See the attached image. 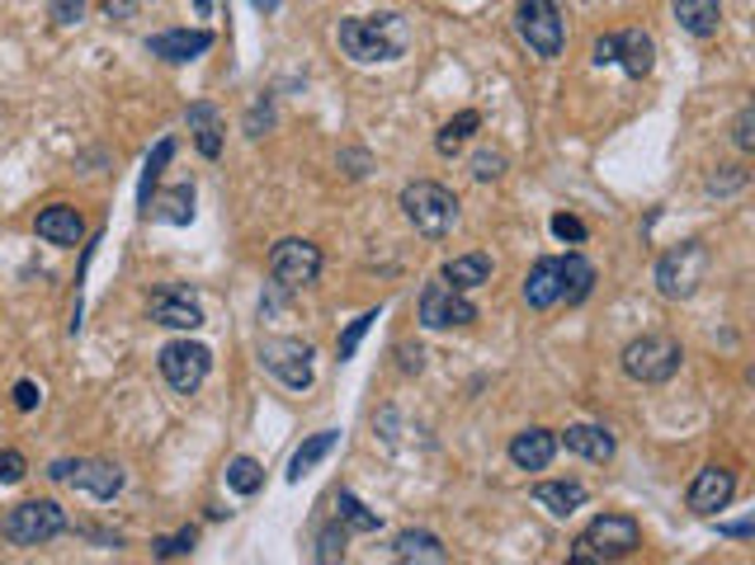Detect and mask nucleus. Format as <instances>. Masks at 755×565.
I'll return each instance as SVG.
<instances>
[{"instance_id":"f257e3e1","label":"nucleus","mask_w":755,"mask_h":565,"mask_svg":"<svg viewBox=\"0 0 755 565\" xmlns=\"http://www.w3.org/2000/svg\"><path fill=\"white\" fill-rule=\"evenodd\" d=\"M335 43L350 62L360 67H378V62H402L411 48V24L396 10L383 14H350L335 24Z\"/></svg>"},{"instance_id":"f03ea898","label":"nucleus","mask_w":755,"mask_h":565,"mask_svg":"<svg viewBox=\"0 0 755 565\" xmlns=\"http://www.w3.org/2000/svg\"><path fill=\"white\" fill-rule=\"evenodd\" d=\"M402 212L425 240H444L459 227V198H453V189L434 185V179H415V185L402 189Z\"/></svg>"},{"instance_id":"7ed1b4c3","label":"nucleus","mask_w":755,"mask_h":565,"mask_svg":"<svg viewBox=\"0 0 755 565\" xmlns=\"http://www.w3.org/2000/svg\"><path fill=\"white\" fill-rule=\"evenodd\" d=\"M643 547V528L633 514H600L571 542V561H624Z\"/></svg>"},{"instance_id":"20e7f679","label":"nucleus","mask_w":755,"mask_h":565,"mask_svg":"<svg viewBox=\"0 0 755 565\" xmlns=\"http://www.w3.org/2000/svg\"><path fill=\"white\" fill-rule=\"evenodd\" d=\"M67 528H71L67 509L57 499H24L0 518V537H6L10 547H48V542L62 537Z\"/></svg>"},{"instance_id":"39448f33","label":"nucleus","mask_w":755,"mask_h":565,"mask_svg":"<svg viewBox=\"0 0 755 565\" xmlns=\"http://www.w3.org/2000/svg\"><path fill=\"white\" fill-rule=\"evenodd\" d=\"M708 278V246L704 240H680L657 259V293L666 301H689Z\"/></svg>"},{"instance_id":"423d86ee","label":"nucleus","mask_w":755,"mask_h":565,"mask_svg":"<svg viewBox=\"0 0 755 565\" xmlns=\"http://www.w3.org/2000/svg\"><path fill=\"white\" fill-rule=\"evenodd\" d=\"M624 373L633 381H643V387H661V381H670L675 373H680V363H685V349H680V339H670V335H643V339H633V345L624 349Z\"/></svg>"},{"instance_id":"0eeeda50","label":"nucleus","mask_w":755,"mask_h":565,"mask_svg":"<svg viewBox=\"0 0 755 565\" xmlns=\"http://www.w3.org/2000/svg\"><path fill=\"white\" fill-rule=\"evenodd\" d=\"M514 29H520L524 48H529L533 57H543V62L562 57L567 29H562L558 0H520V6H514Z\"/></svg>"},{"instance_id":"6e6552de","label":"nucleus","mask_w":755,"mask_h":565,"mask_svg":"<svg viewBox=\"0 0 755 565\" xmlns=\"http://www.w3.org/2000/svg\"><path fill=\"white\" fill-rule=\"evenodd\" d=\"M269 278H274V288H284V293L312 288V282L322 278V250L303 236H284L280 246L269 250Z\"/></svg>"},{"instance_id":"1a4fd4ad","label":"nucleus","mask_w":755,"mask_h":565,"mask_svg":"<svg viewBox=\"0 0 755 565\" xmlns=\"http://www.w3.org/2000/svg\"><path fill=\"white\" fill-rule=\"evenodd\" d=\"M156 368H161L170 391L194 396L213 373V354H208V345H198V339H170V345L156 354Z\"/></svg>"},{"instance_id":"9d476101","label":"nucleus","mask_w":755,"mask_h":565,"mask_svg":"<svg viewBox=\"0 0 755 565\" xmlns=\"http://www.w3.org/2000/svg\"><path fill=\"white\" fill-rule=\"evenodd\" d=\"M48 476L62 480V486L86 490L95 499H114L124 490V467H118V462H99V457H57Z\"/></svg>"},{"instance_id":"9b49d317","label":"nucleus","mask_w":755,"mask_h":565,"mask_svg":"<svg viewBox=\"0 0 755 565\" xmlns=\"http://www.w3.org/2000/svg\"><path fill=\"white\" fill-rule=\"evenodd\" d=\"M415 316H421L425 330H453V326H472L477 307L468 301V293L449 288L444 278H434L421 288V301H415Z\"/></svg>"},{"instance_id":"f8f14e48","label":"nucleus","mask_w":755,"mask_h":565,"mask_svg":"<svg viewBox=\"0 0 755 565\" xmlns=\"http://www.w3.org/2000/svg\"><path fill=\"white\" fill-rule=\"evenodd\" d=\"M261 368L288 391H307L312 387V345L303 339H265L261 345Z\"/></svg>"},{"instance_id":"ddd939ff","label":"nucleus","mask_w":755,"mask_h":565,"mask_svg":"<svg viewBox=\"0 0 755 565\" xmlns=\"http://www.w3.org/2000/svg\"><path fill=\"white\" fill-rule=\"evenodd\" d=\"M147 316L156 320V326H166V330H198L204 326V307H198V297L189 288H175V282H166V288H156L147 297Z\"/></svg>"},{"instance_id":"4468645a","label":"nucleus","mask_w":755,"mask_h":565,"mask_svg":"<svg viewBox=\"0 0 755 565\" xmlns=\"http://www.w3.org/2000/svg\"><path fill=\"white\" fill-rule=\"evenodd\" d=\"M732 495H737V472L732 467H704L699 476L689 480V509L699 514V518H713V514H723Z\"/></svg>"},{"instance_id":"2eb2a0df","label":"nucleus","mask_w":755,"mask_h":565,"mask_svg":"<svg viewBox=\"0 0 755 565\" xmlns=\"http://www.w3.org/2000/svg\"><path fill=\"white\" fill-rule=\"evenodd\" d=\"M213 48V33L208 29H166V33H151L147 38V52L161 57V62L180 67V62H194V57H204Z\"/></svg>"},{"instance_id":"dca6fc26","label":"nucleus","mask_w":755,"mask_h":565,"mask_svg":"<svg viewBox=\"0 0 755 565\" xmlns=\"http://www.w3.org/2000/svg\"><path fill=\"white\" fill-rule=\"evenodd\" d=\"M33 231L43 236L48 246H62V250H71V246H81V240H86V217L76 212L71 204H48L43 212H38Z\"/></svg>"},{"instance_id":"f3484780","label":"nucleus","mask_w":755,"mask_h":565,"mask_svg":"<svg viewBox=\"0 0 755 565\" xmlns=\"http://www.w3.org/2000/svg\"><path fill=\"white\" fill-rule=\"evenodd\" d=\"M614 67H624L633 80L651 76V67H657V38L647 29H624L614 38Z\"/></svg>"},{"instance_id":"a211bd4d","label":"nucleus","mask_w":755,"mask_h":565,"mask_svg":"<svg viewBox=\"0 0 755 565\" xmlns=\"http://www.w3.org/2000/svg\"><path fill=\"white\" fill-rule=\"evenodd\" d=\"M558 297H562V259H533V269L524 274V301L533 311H548V307H558Z\"/></svg>"},{"instance_id":"6ab92c4d","label":"nucleus","mask_w":755,"mask_h":565,"mask_svg":"<svg viewBox=\"0 0 755 565\" xmlns=\"http://www.w3.org/2000/svg\"><path fill=\"white\" fill-rule=\"evenodd\" d=\"M558 457V434L552 429H520L510 438V462L520 472H543Z\"/></svg>"},{"instance_id":"aec40b11","label":"nucleus","mask_w":755,"mask_h":565,"mask_svg":"<svg viewBox=\"0 0 755 565\" xmlns=\"http://www.w3.org/2000/svg\"><path fill=\"white\" fill-rule=\"evenodd\" d=\"M558 448L586 457V462H609L614 457V434L605 429V424H567V429L558 434Z\"/></svg>"},{"instance_id":"412c9836","label":"nucleus","mask_w":755,"mask_h":565,"mask_svg":"<svg viewBox=\"0 0 755 565\" xmlns=\"http://www.w3.org/2000/svg\"><path fill=\"white\" fill-rule=\"evenodd\" d=\"M341 448V429H322V434H312V438H303V448H297L293 457H288V486H297V480H303L307 472H316L322 467V462Z\"/></svg>"},{"instance_id":"4be33fe9","label":"nucleus","mask_w":755,"mask_h":565,"mask_svg":"<svg viewBox=\"0 0 755 565\" xmlns=\"http://www.w3.org/2000/svg\"><path fill=\"white\" fill-rule=\"evenodd\" d=\"M533 504L548 509L552 518H571L586 504V486L581 480H539V486H533Z\"/></svg>"},{"instance_id":"5701e85b","label":"nucleus","mask_w":755,"mask_h":565,"mask_svg":"<svg viewBox=\"0 0 755 565\" xmlns=\"http://www.w3.org/2000/svg\"><path fill=\"white\" fill-rule=\"evenodd\" d=\"M392 556H396V561H406V565H444V561H449L444 542L434 537V533H421V528H406V533H396V542H392Z\"/></svg>"},{"instance_id":"b1692460","label":"nucleus","mask_w":755,"mask_h":565,"mask_svg":"<svg viewBox=\"0 0 755 565\" xmlns=\"http://www.w3.org/2000/svg\"><path fill=\"white\" fill-rule=\"evenodd\" d=\"M675 19L689 38H713L723 24V0H675Z\"/></svg>"},{"instance_id":"393cba45","label":"nucleus","mask_w":755,"mask_h":565,"mask_svg":"<svg viewBox=\"0 0 755 565\" xmlns=\"http://www.w3.org/2000/svg\"><path fill=\"white\" fill-rule=\"evenodd\" d=\"M189 132H194V147L204 151L208 160L223 156V113H217L213 105H189Z\"/></svg>"},{"instance_id":"a878e982","label":"nucleus","mask_w":755,"mask_h":565,"mask_svg":"<svg viewBox=\"0 0 755 565\" xmlns=\"http://www.w3.org/2000/svg\"><path fill=\"white\" fill-rule=\"evenodd\" d=\"M440 278L449 282V288H459V293H472V288H482V282H491V255H487V250H472V255H459V259H449Z\"/></svg>"},{"instance_id":"bb28decb","label":"nucleus","mask_w":755,"mask_h":565,"mask_svg":"<svg viewBox=\"0 0 755 565\" xmlns=\"http://www.w3.org/2000/svg\"><path fill=\"white\" fill-rule=\"evenodd\" d=\"M143 217L170 221V227H189V221H194V189L180 185V189H170V194H161V198H147Z\"/></svg>"},{"instance_id":"cd10ccee","label":"nucleus","mask_w":755,"mask_h":565,"mask_svg":"<svg viewBox=\"0 0 755 565\" xmlns=\"http://www.w3.org/2000/svg\"><path fill=\"white\" fill-rule=\"evenodd\" d=\"M595 293V265L586 255H567L562 259V297L558 301H567V307H581V301Z\"/></svg>"},{"instance_id":"c85d7f7f","label":"nucleus","mask_w":755,"mask_h":565,"mask_svg":"<svg viewBox=\"0 0 755 565\" xmlns=\"http://www.w3.org/2000/svg\"><path fill=\"white\" fill-rule=\"evenodd\" d=\"M477 128H482V113H477V109L453 113L449 123L440 128V137H434V151H440V156H459V147H463V141H468Z\"/></svg>"},{"instance_id":"c756f323","label":"nucleus","mask_w":755,"mask_h":565,"mask_svg":"<svg viewBox=\"0 0 755 565\" xmlns=\"http://www.w3.org/2000/svg\"><path fill=\"white\" fill-rule=\"evenodd\" d=\"M335 518H341L350 533H378V528H383V518H378L369 504L360 495H350V490L335 495Z\"/></svg>"},{"instance_id":"7c9ffc66","label":"nucleus","mask_w":755,"mask_h":565,"mask_svg":"<svg viewBox=\"0 0 755 565\" xmlns=\"http://www.w3.org/2000/svg\"><path fill=\"white\" fill-rule=\"evenodd\" d=\"M261 486H265V472H261V462H255V457H232L227 462V490L255 495Z\"/></svg>"},{"instance_id":"2f4dec72","label":"nucleus","mask_w":755,"mask_h":565,"mask_svg":"<svg viewBox=\"0 0 755 565\" xmlns=\"http://www.w3.org/2000/svg\"><path fill=\"white\" fill-rule=\"evenodd\" d=\"M345 542H350V528H345V523L341 518H335V523H326V528L322 533H316V565H335V561H345Z\"/></svg>"},{"instance_id":"473e14b6","label":"nucleus","mask_w":755,"mask_h":565,"mask_svg":"<svg viewBox=\"0 0 755 565\" xmlns=\"http://www.w3.org/2000/svg\"><path fill=\"white\" fill-rule=\"evenodd\" d=\"M373 320H378V311H364V316H354L350 320V326L341 330V339H335V358H341V363H350L354 354H360V339L373 330Z\"/></svg>"},{"instance_id":"72a5a7b5","label":"nucleus","mask_w":755,"mask_h":565,"mask_svg":"<svg viewBox=\"0 0 755 565\" xmlns=\"http://www.w3.org/2000/svg\"><path fill=\"white\" fill-rule=\"evenodd\" d=\"M170 156H175V141L166 137V141H156V151L147 156V170H143V189H137V204L147 208V198H151V185L161 179V170L170 166Z\"/></svg>"},{"instance_id":"f704fd0d","label":"nucleus","mask_w":755,"mask_h":565,"mask_svg":"<svg viewBox=\"0 0 755 565\" xmlns=\"http://www.w3.org/2000/svg\"><path fill=\"white\" fill-rule=\"evenodd\" d=\"M198 547V533L194 528H180V533H170V537H156L151 542V556L156 561H180V556H189Z\"/></svg>"},{"instance_id":"c9c22d12","label":"nucleus","mask_w":755,"mask_h":565,"mask_svg":"<svg viewBox=\"0 0 755 565\" xmlns=\"http://www.w3.org/2000/svg\"><path fill=\"white\" fill-rule=\"evenodd\" d=\"M506 175V151H477L472 156V179L477 185H491V179Z\"/></svg>"},{"instance_id":"e433bc0d","label":"nucleus","mask_w":755,"mask_h":565,"mask_svg":"<svg viewBox=\"0 0 755 565\" xmlns=\"http://www.w3.org/2000/svg\"><path fill=\"white\" fill-rule=\"evenodd\" d=\"M24 476H29V457L24 453H14V448L0 453V486H19Z\"/></svg>"},{"instance_id":"4c0bfd02","label":"nucleus","mask_w":755,"mask_h":565,"mask_svg":"<svg viewBox=\"0 0 755 565\" xmlns=\"http://www.w3.org/2000/svg\"><path fill=\"white\" fill-rule=\"evenodd\" d=\"M746 185V170L742 166H718L708 175V194H737Z\"/></svg>"},{"instance_id":"58836bf2","label":"nucleus","mask_w":755,"mask_h":565,"mask_svg":"<svg viewBox=\"0 0 755 565\" xmlns=\"http://www.w3.org/2000/svg\"><path fill=\"white\" fill-rule=\"evenodd\" d=\"M269 123H274V105H269V95H261L251 105V113H246V137H265Z\"/></svg>"},{"instance_id":"ea45409f","label":"nucleus","mask_w":755,"mask_h":565,"mask_svg":"<svg viewBox=\"0 0 755 565\" xmlns=\"http://www.w3.org/2000/svg\"><path fill=\"white\" fill-rule=\"evenodd\" d=\"M732 141H737V151H755V109L751 105L737 113V123H732Z\"/></svg>"},{"instance_id":"a19ab883","label":"nucleus","mask_w":755,"mask_h":565,"mask_svg":"<svg viewBox=\"0 0 755 565\" xmlns=\"http://www.w3.org/2000/svg\"><path fill=\"white\" fill-rule=\"evenodd\" d=\"M548 227H552V236H558V240H571V246H581V240H586V227H581V221H576L571 212H558V217L548 221Z\"/></svg>"},{"instance_id":"79ce46f5","label":"nucleus","mask_w":755,"mask_h":565,"mask_svg":"<svg viewBox=\"0 0 755 565\" xmlns=\"http://www.w3.org/2000/svg\"><path fill=\"white\" fill-rule=\"evenodd\" d=\"M90 0H52V24H81V14H86Z\"/></svg>"},{"instance_id":"37998d69","label":"nucleus","mask_w":755,"mask_h":565,"mask_svg":"<svg viewBox=\"0 0 755 565\" xmlns=\"http://www.w3.org/2000/svg\"><path fill=\"white\" fill-rule=\"evenodd\" d=\"M369 166H373L369 151H341V170H345L350 179H364V175H369Z\"/></svg>"},{"instance_id":"c03bdc74","label":"nucleus","mask_w":755,"mask_h":565,"mask_svg":"<svg viewBox=\"0 0 755 565\" xmlns=\"http://www.w3.org/2000/svg\"><path fill=\"white\" fill-rule=\"evenodd\" d=\"M38 400H43V391H38V387H33V381L24 377V381H19V387H14V406H19V410H24V415H29V410H38Z\"/></svg>"},{"instance_id":"a18cd8bd","label":"nucleus","mask_w":755,"mask_h":565,"mask_svg":"<svg viewBox=\"0 0 755 565\" xmlns=\"http://www.w3.org/2000/svg\"><path fill=\"white\" fill-rule=\"evenodd\" d=\"M137 6H143V0H105V14L118 19V24H128V19H137Z\"/></svg>"},{"instance_id":"49530a36","label":"nucleus","mask_w":755,"mask_h":565,"mask_svg":"<svg viewBox=\"0 0 755 565\" xmlns=\"http://www.w3.org/2000/svg\"><path fill=\"white\" fill-rule=\"evenodd\" d=\"M590 62L595 67H614V38H595V48H590Z\"/></svg>"},{"instance_id":"de8ad7c7","label":"nucleus","mask_w":755,"mask_h":565,"mask_svg":"<svg viewBox=\"0 0 755 565\" xmlns=\"http://www.w3.org/2000/svg\"><path fill=\"white\" fill-rule=\"evenodd\" d=\"M396 354H402V373H421L425 368V354H421V345H402V349H396Z\"/></svg>"},{"instance_id":"09e8293b","label":"nucleus","mask_w":755,"mask_h":565,"mask_svg":"<svg viewBox=\"0 0 755 565\" xmlns=\"http://www.w3.org/2000/svg\"><path fill=\"white\" fill-rule=\"evenodd\" d=\"M718 533H727V537H742V542H746V537L755 533V523H751V518H742V523H723Z\"/></svg>"},{"instance_id":"8fccbe9b","label":"nucleus","mask_w":755,"mask_h":565,"mask_svg":"<svg viewBox=\"0 0 755 565\" xmlns=\"http://www.w3.org/2000/svg\"><path fill=\"white\" fill-rule=\"evenodd\" d=\"M251 6L261 10V14H274V10H280V0H251Z\"/></svg>"},{"instance_id":"3c124183","label":"nucleus","mask_w":755,"mask_h":565,"mask_svg":"<svg viewBox=\"0 0 755 565\" xmlns=\"http://www.w3.org/2000/svg\"><path fill=\"white\" fill-rule=\"evenodd\" d=\"M194 10H198V19H208V14H213V0H194Z\"/></svg>"}]
</instances>
